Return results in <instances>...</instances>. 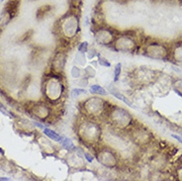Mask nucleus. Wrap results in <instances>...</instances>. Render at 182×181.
<instances>
[{
	"mask_svg": "<svg viewBox=\"0 0 182 181\" xmlns=\"http://www.w3.org/2000/svg\"><path fill=\"white\" fill-rule=\"evenodd\" d=\"M63 92V84L57 77H52L47 81L46 94L52 101H55L61 98Z\"/></svg>",
	"mask_w": 182,
	"mask_h": 181,
	"instance_id": "obj_1",
	"label": "nucleus"
},
{
	"mask_svg": "<svg viewBox=\"0 0 182 181\" xmlns=\"http://www.w3.org/2000/svg\"><path fill=\"white\" fill-rule=\"evenodd\" d=\"M80 135L84 140L89 142H95L100 137V128L93 122H85L80 127Z\"/></svg>",
	"mask_w": 182,
	"mask_h": 181,
	"instance_id": "obj_2",
	"label": "nucleus"
},
{
	"mask_svg": "<svg viewBox=\"0 0 182 181\" xmlns=\"http://www.w3.org/2000/svg\"><path fill=\"white\" fill-rule=\"evenodd\" d=\"M80 74H81L80 69L77 68V66H73L72 69H71V75H72V76L75 77V78H77V77L80 76Z\"/></svg>",
	"mask_w": 182,
	"mask_h": 181,
	"instance_id": "obj_20",
	"label": "nucleus"
},
{
	"mask_svg": "<svg viewBox=\"0 0 182 181\" xmlns=\"http://www.w3.org/2000/svg\"><path fill=\"white\" fill-rule=\"evenodd\" d=\"M111 119L120 128H126L130 125L132 118L126 110L122 108H114L111 112Z\"/></svg>",
	"mask_w": 182,
	"mask_h": 181,
	"instance_id": "obj_4",
	"label": "nucleus"
},
{
	"mask_svg": "<svg viewBox=\"0 0 182 181\" xmlns=\"http://www.w3.org/2000/svg\"><path fill=\"white\" fill-rule=\"evenodd\" d=\"M174 59L177 60V61H181L182 62V45L178 46L174 51Z\"/></svg>",
	"mask_w": 182,
	"mask_h": 181,
	"instance_id": "obj_16",
	"label": "nucleus"
},
{
	"mask_svg": "<svg viewBox=\"0 0 182 181\" xmlns=\"http://www.w3.org/2000/svg\"><path fill=\"white\" fill-rule=\"evenodd\" d=\"M172 138H176L178 142H180L181 144H182V137H180V136H177V135H172Z\"/></svg>",
	"mask_w": 182,
	"mask_h": 181,
	"instance_id": "obj_24",
	"label": "nucleus"
},
{
	"mask_svg": "<svg viewBox=\"0 0 182 181\" xmlns=\"http://www.w3.org/2000/svg\"><path fill=\"white\" fill-rule=\"evenodd\" d=\"M121 71H122V64L117 63L114 68V81H118L120 74H121Z\"/></svg>",
	"mask_w": 182,
	"mask_h": 181,
	"instance_id": "obj_17",
	"label": "nucleus"
},
{
	"mask_svg": "<svg viewBox=\"0 0 182 181\" xmlns=\"http://www.w3.org/2000/svg\"><path fill=\"white\" fill-rule=\"evenodd\" d=\"M98 160L101 164L107 167H114L117 164V159L114 153L108 151H102L98 155Z\"/></svg>",
	"mask_w": 182,
	"mask_h": 181,
	"instance_id": "obj_9",
	"label": "nucleus"
},
{
	"mask_svg": "<svg viewBox=\"0 0 182 181\" xmlns=\"http://www.w3.org/2000/svg\"><path fill=\"white\" fill-rule=\"evenodd\" d=\"M61 146L65 149H67V151H70V149H74V145H73V143L69 138H63V140H61Z\"/></svg>",
	"mask_w": 182,
	"mask_h": 181,
	"instance_id": "obj_15",
	"label": "nucleus"
},
{
	"mask_svg": "<svg viewBox=\"0 0 182 181\" xmlns=\"http://www.w3.org/2000/svg\"><path fill=\"white\" fill-rule=\"evenodd\" d=\"M84 156H85L86 159H87L89 162H92V161H93V157L89 155V153H85V155H84Z\"/></svg>",
	"mask_w": 182,
	"mask_h": 181,
	"instance_id": "obj_23",
	"label": "nucleus"
},
{
	"mask_svg": "<svg viewBox=\"0 0 182 181\" xmlns=\"http://www.w3.org/2000/svg\"><path fill=\"white\" fill-rule=\"evenodd\" d=\"M95 40L100 45H109L115 41V36L108 29H100L95 34Z\"/></svg>",
	"mask_w": 182,
	"mask_h": 181,
	"instance_id": "obj_8",
	"label": "nucleus"
},
{
	"mask_svg": "<svg viewBox=\"0 0 182 181\" xmlns=\"http://www.w3.org/2000/svg\"><path fill=\"white\" fill-rule=\"evenodd\" d=\"M0 180H8V178H3V177H0Z\"/></svg>",
	"mask_w": 182,
	"mask_h": 181,
	"instance_id": "obj_25",
	"label": "nucleus"
},
{
	"mask_svg": "<svg viewBox=\"0 0 182 181\" xmlns=\"http://www.w3.org/2000/svg\"><path fill=\"white\" fill-rule=\"evenodd\" d=\"M76 62L77 63H79L80 66H82V64H84L85 63V57H84V55H83V53H77L76 55Z\"/></svg>",
	"mask_w": 182,
	"mask_h": 181,
	"instance_id": "obj_19",
	"label": "nucleus"
},
{
	"mask_svg": "<svg viewBox=\"0 0 182 181\" xmlns=\"http://www.w3.org/2000/svg\"><path fill=\"white\" fill-rule=\"evenodd\" d=\"M2 1H4V0H0V2H2Z\"/></svg>",
	"mask_w": 182,
	"mask_h": 181,
	"instance_id": "obj_26",
	"label": "nucleus"
},
{
	"mask_svg": "<svg viewBox=\"0 0 182 181\" xmlns=\"http://www.w3.org/2000/svg\"><path fill=\"white\" fill-rule=\"evenodd\" d=\"M34 114L41 119H46L50 116V109L44 105H39L34 108Z\"/></svg>",
	"mask_w": 182,
	"mask_h": 181,
	"instance_id": "obj_10",
	"label": "nucleus"
},
{
	"mask_svg": "<svg viewBox=\"0 0 182 181\" xmlns=\"http://www.w3.org/2000/svg\"><path fill=\"white\" fill-rule=\"evenodd\" d=\"M43 131H44V133H45L50 138H52L53 140H55V142H61V140H63V138H61L59 134H57L55 132L52 131L51 129L46 128L45 127V128L43 129Z\"/></svg>",
	"mask_w": 182,
	"mask_h": 181,
	"instance_id": "obj_13",
	"label": "nucleus"
},
{
	"mask_svg": "<svg viewBox=\"0 0 182 181\" xmlns=\"http://www.w3.org/2000/svg\"><path fill=\"white\" fill-rule=\"evenodd\" d=\"M90 92L91 93H94V94H98V95H107V91L103 88V87L99 86V85H92L90 87Z\"/></svg>",
	"mask_w": 182,
	"mask_h": 181,
	"instance_id": "obj_14",
	"label": "nucleus"
},
{
	"mask_svg": "<svg viewBox=\"0 0 182 181\" xmlns=\"http://www.w3.org/2000/svg\"><path fill=\"white\" fill-rule=\"evenodd\" d=\"M61 30L65 37L72 38L78 30V19L75 15H68L61 22Z\"/></svg>",
	"mask_w": 182,
	"mask_h": 181,
	"instance_id": "obj_3",
	"label": "nucleus"
},
{
	"mask_svg": "<svg viewBox=\"0 0 182 181\" xmlns=\"http://www.w3.org/2000/svg\"><path fill=\"white\" fill-rule=\"evenodd\" d=\"M84 93H85V90H84V89H79V88H75L71 91V94L73 97H77L78 95L84 94Z\"/></svg>",
	"mask_w": 182,
	"mask_h": 181,
	"instance_id": "obj_21",
	"label": "nucleus"
},
{
	"mask_svg": "<svg viewBox=\"0 0 182 181\" xmlns=\"http://www.w3.org/2000/svg\"><path fill=\"white\" fill-rule=\"evenodd\" d=\"M98 62H99V64H100V66H105V68H110V66H111V63H110V62L108 61V60L106 59L105 57H100V55L98 57Z\"/></svg>",
	"mask_w": 182,
	"mask_h": 181,
	"instance_id": "obj_18",
	"label": "nucleus"
},
{
	"mask_svg": "<svg viewBox=\"0 0 182 181\" xmlns=\"http://www.w3.org/2000/svg\"><path fill=\"white\" fill-rule=\"evenodd\" d=\"M84 108L90 115L97 116L101 114V112L103 111L104 102L101 99H98V98H90L89 100H87L84 103Z\"/></svg>",
	"mask_w": 182,
	"mask_h": 181,
	"instance_id": "obj_6",
	"label": "nucleus"
},
{
	"mask_svg": "<svg viewBox=\"0 0 182 181\" xmlns=\"http://www.w3.org/2000/svg\"><path fill=\"white\" fill-rule=\"evenodd\" d=\"M146 55L148 57H154V59H164L167 55V52H166V49L164 48L163 46H160V45L157 44H152L150 46H148L146 50Z\"/></svg>",
	"mask_w": 182,
	"mask_h": 181,
	"instance_id": "obj_7",
	"label": "nucleus"
},
{
	"mask_svg": "<svg viewBox=\"0 0 182 181\" xmlns=\"http://www.w3.org/2000/svg\"><path fill=\"white\" fill-rule=\"evenodd\" d=\"M64 62H65V59H64V57L63 55H61V53H59V55H57V57H55L54 68L57 71H61L63 69Z\"/></svg>",
	"mask_w": 182,
	"mask_h": 181,
	"instance_id": "obj_11",
	"label": "nucleus"
},
{
	"mask_svg": "<svg viewBox=\"0 0 182 181\" xmlns=\"http://www.w3.org/2000/svg\"><path fill=\"white\" fill-rule=\"evenodd\" d=\"M110 92H111V94H112L113 96H115L116 98H118V99H120L121 101H123L124 103H126L127 105H129L130 107H132V108H135V106L132 104V102L131 101H129L128 100V98L126 97L125 95H123V94H121L120 92H118L117 90H115V89H112L111 88L110 89Z\"/></svg>",
	"mask_w": 182,
	"mask_h": 181,
	"instance_id": "obj_12",
	"label": "nucleus"
},
{
	"mask_svg": "<svg viewBox=\"0 0 182 181\" xmlns=\"http://www.w3.org/2000/svg\"><path fill=\"white\" fill-rule=\"evenodd\" d=\"M87 48H88V43L87 42H83V43H81L79 45L78 51L80 53H86L87 52Z\"/></svg>",
	"mask_w": 182,
	"mask_h": 181,
	"instance_id": "obj_22",
	"label": "nucleus"
},
{
	"mask_svg": "<svg viewBox=\"0 0 182 181\" xmlns=\"http://www.w3.org/2000/svg\"><path fill=\"white\" fill-rule=\"evenodd\" d=\"M114 46L115 49L119 52H132L135 49L136 44H135L134 40L131 38L121 36L114 41Z\"/></svg>",
	"mask_w": 182,
	"mask_h": 181,
	"instance_id": "obj_5",
	"label": "nucleus"
}]
</instances>
